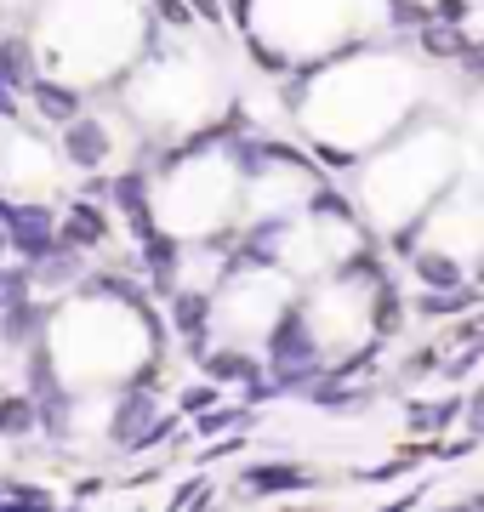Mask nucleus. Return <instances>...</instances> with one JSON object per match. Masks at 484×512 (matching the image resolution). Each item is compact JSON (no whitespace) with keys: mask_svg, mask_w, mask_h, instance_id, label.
I'll use <instances>...</instances> for the list:
<instances>
[{"mask_svg":"<svg viewBox=\"0 0 484 512\" xmlns=\"http://www.w3.org/2000/svg\"><path fill=\"white\" fill-rule=\"evenodd\" d=\"M29 291V268H12V274H0V308H18V296Z\"/></svg>","mask_w":484,"mask_h":512,"instance_id":"obj_20","label":"nucleus"},{"mask_svg":"<svg viewBox=\"0 0 484 512\" xmlns=\"http://www.w3.org/2000/svg\"><path fill=\"white\" fill-rule=\"evenodd\" d=\"M0 501H12V507H52V495L29 490V484H18V490H0Z\"/></svg>","mask_w":484,"mask_h":512,"instance_id":"obj_22","label":"nucleus"},{"mask_svg":"<svg viewBox=\"0 0 484 512\" xmlns=\"http://www.w3.org/2000/svg\"><path fill=\"white\" fill-rule=\"evenodd\" d=\"M63 148H69V160H75L80 171H92V165L109 160V131H103V120H86V114H75V120L63 126Z\"/></svg>","mask_w":484,"mask_h":512,"instance_id":"obj_2","label":"nucleus"},{"mask_svg":"<svg viewBox=\"0 0 484 512\" xmlns=\"http://www.w3.org/2000/svg\"><path fill=\"white\" fill-rule=\"evenodd\" d=\"M388 6H399V0H388Z\"/></svg>","mask_w":484,"mask_h":512,"instance_id":"obj_33","label":"nucleus"},{"mask_svg":"<svg viewBox=\"0 0 484 512\" xmlns=\"http://www.w3.org/2000/svg\"><path fill=\"white\" fill-rule=\"evenodd\" d=\"M223 12H228L234 23H240V29H251V0H228Z\"/></svg>","mask_w":484,"mask_h":512,"instance_id":"obj_29","label":"nucleus"},{"mask_svg":"<svg viewBox=\"0 0 484 512\" xmlns=\"http://www.w3.org/2000/svg\"><path fill=\"white\" fill-rule=\"evenodd\" d=\"M154 12H160V18H171V23H188V18H194L183 0H154Z\"/></svg>","mask_w":484,"mask_h":512,"instance_id":"obj_27","label":"nucleus"},{"mask_svg":"<svg viewBox=\"0 0 484 512\" xmlns=\"http://www.w3.org/2000/svg\"><path fill=\"white\" fill-rule=\"evenodd\" d=\"M6 228H12V245H18L29 262L35 256H46V245H52V211H40V205H29V211H6Z\"/></svg>","mask_w":484,"mask_h":512,"instance_id":"obj_3","label":"nucleus"},{"mask_svg":"<svg viewBox=\"0 0 484 512\" xmlns=\"http://www.w3.org/2000/svg\"><path fill=\"white\" fill-rule=\"evenodd\" d=\"M0 251H6V234H0Z\"/></svg>","mask_w":484,"mask_h":512,"instance_id":"obj_32","label":"nucleus"},{"mask_svg":"<svg viewBox=\"0 0 484 512\" xmlns=\"http://www.w3.org/2000/svg\"><path fill=\"white\" fill-rule=\"evenodd\" d=\"M234 160H240V171H245V177H257V171H268V160H274V148H268V143H240V148H234Z\"/></svg>","mask_w":484,"mask_h":512,"instance_id":"obj_19","label":"nucleus"},{"mask_svg":"<svg viewBox=\"0 0 484 512\" xmlns=\"http://www.w3.org/2000/svg\"><path fill=\"white\" fill-rule=\"evenodd\" d=\"M211 501V484L205 478H194V484H183V490L171 495V507H205Z\"/></svg>","mask_w":484,"mask_h":512,"instance_id":"obj_21","label":"nucleus"},{"mask_svg":"<svg viewBox=\"0 0 484 512\" xmlns=\"http://www.w3.org/2000/svg\"><path fill=\"white\" fill-rule=\"evenodd\" d=\"M479 302V291H467V285H439V291H428L416 308L428 313V319H450V313H467Z\"/></svg>","mask_w":484,"mask_h":512,"instance_id":"obj_10","label":"nucleus"},{"mask_svg":"<svg viewBox=\"0 0 484 512\" xmlns=\"http://www.w3.org/2000/svg\"><path fill=\"white\" fill-rule=\"evenodd\" d=\"M0 80H6L12 92H23V86L35 80V46H29L23 35L0 40Z\"/></svg>","mask_w":484,"mask_h":512,"instance_id":"obj_7","label":"nucleus"},{"mask_svg":"<svg viewBox=\"0 0 484 512\" xmlns=\"http://www.w3.org/2000/svg\"><path fill=\"white\" fill-rule=\"evenodd\" d=\"M393 325H399V296L376 291V330H393Z\"/></svg>","mask_w":484,"mask_h":512,"instance_id":"obj_23","label":"nucleus"},{"mask_svg":"<svg viewBox=\"0 0 484 512\" xmlns=\"http://www.w3.org/2000/svg\"><path fill=\"white\" fill-rule=\"evenodd\" d=\"M217 399V393H211V387H188L183 393V410H205V404Z\"/></svg>","mask_w":484,"mask_h":512,"instance_id":"obj_28","label":"nucleus"},{"mask_svg":"<svg viewBox=\"0 0 484 512\" xmlns=\"http://www.w3.org/2000/svg\"><path fill=\"white\" fill-rule=\"evenodd\" d=\"M149 245H143V256H149V274L154 279H171V268H177V239L171 234H143Z\"/></svg>","mask_w":484,"mask_h":512,"instance_id":"obj_13","label":"nucleus"},{"mask_svg":"<svg viewBox=\"0 0 484 512\" xmlns=\"http://www.w3.org/2000/svg\"><path fill=\"white\" fill-rule=\"evenodd\" d=\"M29 421H35V404L29 399H6L0 404V433H23Z\"/></svg>","mask_w":484,"mask_h":512,"instance_id":"obj_18","label":"nucleus"},{"mask_svg":"<svg viewBox=\"0 0 484 512\" xmlns=\"http://www.w3.org/2000/svg\"><path fill=\"white\" fill-rule=\"evenodd\" d=\"M439 18H445V23H462V18H467V0H439Z\"/></svg>","mask_w":484,"mask_h":512,"instance_id":"obj_30","label":"nucleus"},{"mask_svg":"<svg viewBox=\"0 0 484 512\" xmlns=\"http://www.w3.org/2000/svg\"><path fill=\"white\" fill-rule=\"evenodd\" d=\"M319 160H331L336 171H342V165H354V154H342V148H319Z\"/></svg>","mask_w":484,"mask_h":512,"instance_id":"obj_31","label":"nucleus"},{"mask_svg":"<svg viewBox=\"0 0 484 512\" xmlns=\"http://www.w3.org/2000/svg\"><path fill=\"white\" fill-rule=\"evenodd\" d=\"M268 262H274V228H262V239H245L234 256V268H268Z\"/></svg>","mask_w":484,"mask_h":512,"instance_id":"obj_15","label":"nucleus"},{"mask_svg":"<svg viewBox=\"0 0 484 512\" xmlns=\"http://www.w3.org/2000/svg\"><path fill=\"white\" fill-rule=\"evenodd\" d=\"M171 319H177V330L188 336V348L205 353L200 342H205V319H211V302H205L200 291H183L177 302H171Z\"/></svg>","mask_w":484,"mask_h":512,"instance_id":"obj_8","label":"nucleus"},{"mask_svg":"<svg viewBox=\"0 0 484 512\" xmlns=\"http://www.w3.org/2000/svg\"><path fill=\"white\" fill-rule=\"evenodd\" d=\"M416 268H422V279H428L433 291H439V285H456V262H450V256H416Z\"/></svg>","mask_w":484,"mask_h":512,"instance_id":"obj_17","label":"nucleus"},{"mask_svg":"<svg viewBox=\"0 0 484 512\" xmlns=\"http://www.w3.org/2000/svg\"><path fill=\"white\" fill-rule=\"evenodd\" d=\"M456 416V399H439V404H410V427L416 433H433V427H445Z\"/></svg>","mask_w":484,"mask_h":512,"instance_id":"obj_14","label":"nucleus"},{"mask_svg":"<svg viewBox=\"0 0 484 512\" xmlns=\"http://www.w3.org/2000/svg\"><path fill=\"white\" fill-rule=\"evenodd\" d=\"M422 46H428L433 57H462L467 35L456 29V23H445V18H422Z\"/></svg>","mask_w":484,"mask_h":512,"instance_id":"obj_12","label":"nucleus"},{"mask_svg":"<svg viewBox=\"0 0 484 512\" xmlns=\"http://www.w3.org/2000/svg\"><path fill=\"white\" fill-rule=\"evenodd\" d=\"M268 359H274V387H302L308 376H314V336H308V325H302V313H285L280 319Z\"/></svg>","mask_w":484,"mask_h":512,"instance_id":"obj_1","label":"nucleus"},{"mask_svg":"<svg viewBox=\"0 0 484 512\" xmlns=\"http://www.w3.org/2000/svg\"><path fill=\"white\" fill-rule=\"evenodd\" d=\"M103 234H109V222H103V211H97V205H75V211H69V222H63V239H69V245H97Z\"/></svg>","mask_w":484,"mask_h":512,"instance_id":"obj_11","label":"nucleus"},{"mask_svg":"<svg viewBox=\"0 0 484 512\" xmlns=\"http://www.w3.org/2000/svg\"><path fill=\"white\" fill-rule=\"evenodd\" d=\"M154 421V399L137 387V393H126V404H120V416H114V444H126V450H137L143 444V433H149Z\"/></svg>","mask_w":484,"mask_h":512,"instance_id":"obj_5","label":"nucleus"},{"mask_svg":"<svg viewBox=\"0 0 484 512\" xmlns=\"http://www.w3.org/2000/svg\"><path fill=\"white\" fill-rule=\"evenodd\" d=\"M240 410H211V416H200V433L211 439V433H223V427H240Z\"/></svg>","mask_w":484,"mask_h":512,"instance_id":"obj_24","label":"nucleus"},{"mask_svg":"<svg viewBox=\"0 0 484 512\" xmlns=\"http://www.w3.org/2000/svg\"><path fill=\"white\" fill-rule=\"evenodd\" d=\"M188 12H194V18H205L211 23V29H217V23H223V0H183Z\"/></svg>","mask_w":484,"mask_h":512,"instance_id":"obj_25","label":"nucleus"},{"mask_svg":"<svg viewBox=\"0 0 484 512\" xmlns=\"http://www.w3.org/2000/svg\"><path fill=\"white\" fill-rule=\"evenodd\" d=\"M23 92L35 97V109L46 114V120H57V126H69V120L80 114V97L69 92V86H52V80H29Z\"/></svg>","mask_w":484,"mask_h":512,"instance_id":"obj_6","label":"nucleus"},{"mask_svg":"<svg viewBox=\"0 0 484 512\" xmlns=\"http://www.w3.org/2000/svg\"><path fill=\"white\" fill-rule=\"evenodd\" d=\"M314 211L319 217H348V200L342 194H314Z\"/></svg>","mask_w":484,"mask_h":512,"instance_id":"obj_26","label":"nucleus"},{"mask_svg":"<svg viewBox=\"0 0 484 512\" xmlns=\"http://www.w3.org/2000/svg\"><path fill=\"white\" fill-rule=\"evenodd\" d=\"M251 495H285V490H302V484H314V478L302 473V467H291V461H251L240 478Z\"/></svg>","mask_w":484,"mask_h":512,"instance_id":"obj_4","label":"nucleus"},{"mask_svg":"<svg viewBox=\"0 0 484 512\" xmlns=\"http://www.w3.org/2000/svg\"><path fill=\"white\" fill-rule=\"evenodd\" d=\"M114 200L126 205V222L137 234H154V217H149V194H143V177H120L114 183Z\"/></svg>","mask_w":484,"mask_h":512,"instance_id":"obj_9","label":"nucleus"},{"mask_svg":"<svg viewBox=\"0 0 484 512\" xmlns=\"http://www.w3.org/2000/svg\"><path fill=\"white\" fill-rule=\"evenodd\" d=\"M205 370H211V382H234V376H251V359L245 353H205Z\"/></svg>","mask_w":484,"mask_h":512,"instance_id":"obj_16","label":"nucleus"}]
</instances>
